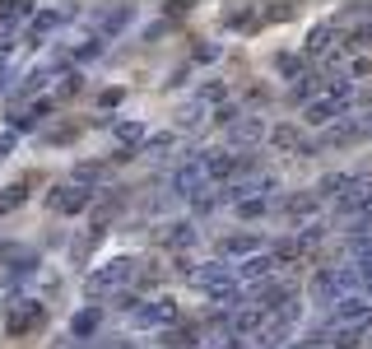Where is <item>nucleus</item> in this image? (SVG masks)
I'll use <instances>...</instances> for the list:
<instances>
[{
	"label": "nucleus",
	"instance_id": "1",
	"mask_svg": "<svg viewBox=\"0 0 372 349\" xmlns=\"http://www.w3.org/2000/svg\"><path fill=\"white\" fill-rule=\"evenodd\" d=\"M130 275H135V261L117 257V261H108L103 270H93V275H89V293H103V289H117V284H126Z\"/></svg>",
	"mask_w": 372,
	"mask_h": 349
},
{
	"label": "nucleus",
	"instance_id": "2",
	"mask_svg": "<svg viewBox=\"0 0 372 349\" xmlns=\"http://www.w3.org/2000/svg\"><path fill=\"white\" fill-rule=\"evenodd\" d=\"M205 177H210L205 163L201 159H191V163H182L177 172H172V191H177V196H196V191L205 186Z\"/></svg>",
	"mask_w": 372,
	"mask_h": 349
},
{
	"label": "nucleus",
	"instance_id": "3",
	"mask_svg": "<svg viewBox=\"0 0 372 349\" xmlns=\"http://www.w3.org/2000/svg\"><path fill=\"white\" fill-rule=\"evenodd\" d=\"M312 298H316V303H340V275L335 270L316 275V279H312Z\"/></svg>",
	"mask_w": 372,
	"mask_h": 349
},
{
	"label": "nucleus",
	"instance_id": "4",
	"mask_svg": "<svg viewBox=\"0 0 372 349\" xmlns=\"http://www.w3.org/2000/svg\"><path fill=\"white\" fill-rule=\"evenodd\" d=\"M177 317V307L172 303H144L135 307V326H158V321H172Z\"/></svg>",
	"mask_w": 372,
	"mask_h": 349
},
{
	"label": "nucleus",
	"instance_id": "5",
	"mask_svg": "<svg viewBox=\"0 0 372 349\" xmlns=\"http://www.w3.org/2000/svg\"><path fill=\"white\" fill-rule=\"evenodd\" d=\"M196 284L210 289V293H214V289H223V284H228V266H223V261H210V266H201V270H196Z\"/></svg>",
	"mask_w": 372,
	"mask_h": 349
},
{
	"label": "nucleus",
	"instance_id": "6",
	"mask_svg": "<svg viewBox=\"0 0 372 349\" xmlns=\"http://www.w3.org/2000/svg\"><path fill=\"white\" fill-rule=\"evenodd\" d=\"M84 200H89V191H84V186H65V191H56V196H51V205H56V210H84Z\"/></svg>",
	"mask_w": 372,
	"mask_h": 349
},
{
	"label": "nucleus",
	"instance_id": "7",
	"mask_svg": "<svg viewBox=\"0 0 372 349\" xmlns=\"http://www.w3.org/2000/svg\"><path fill=\"white\" fill-rule=\"evenodd\" d=\"M335 112H340V103H335V98H316V103L307 107V122H312V126H326V122H335Z\"/></svg>",
	"mask_w": 372,
	"mask_h": 349
},
{
	"label": "nucleus",
	"instance_id": "8",
	"mask_svg": "<svg viewBox=\"0 0 372 349\" xmlns=\"http://www.w3.org/2000/svg\"><path fill=\"white\" fill-rule=\"evenodd\" d=\"M270 266H275L270 257H251L247 266H242V275H247V279H261V275H270Z\"/></svg>",
	"mask_w": 372,
	"mask_h": 349
},
{
	"label": "nucleus",
	"instance_id": "9",
	"mask_svg": "<svg viewBox=\"0 0 372 349\" xmlns=\"http://www.w3.org/2000/svg\"><path fill=\"white\" fill-rule=\"evenodd\" d=\"M56 24H61V10H46V15H37V19H33V33L42 38V33H51Z\"/></svg>",
	"mask_w": 372,
	"mask_h": 349
},
{
	"label": "nucleus",
	"instance_id": "10",
	"mask_svg": "<svg viewBox=\"0 0 372 349\" xmlns=\"http://www.w3.org/2000/svg\"><path fill=\"white\" fill-rule=\"evenodd\" d=\"M256 136H261V122H242V126H232V140H237V145H251Z\"/></svg>",
	"mask_w": 372,
	"mask_h": 349
},
{
	"label": "nucleus",
	"instance_id": "11",
	"mask_svg": "<svg viewBox=\"0 0 372 349\" xmlns=\"http://www.w3.org/2000/svg\"><path fill=\"white\" fill-rule=\"evenodd\" d=\"M19 200H24V186H5V191H0V214H5V210H15Z\"/></svg>",
	"mask_w": 372,
	"mask_h": 349
},
{
	"label": "nucleus",
	"instance_id": "12",
	"mask_svg": "<svg viewBox=\"0 0 372 349\" xmlns=\"http://www.w3.org/2000/svg\"><path fill=\"white\" fill-rule=\"evenodd\" d=\"M256 326H261V317H256V312H242V317L232 321V331H237V335H247V331H256Z\"/></svg>",
	"mask_w": 372,
	"mask_h": 349
},
{
	"label": "nucleus",
	"instance_id": "13",
	"mask_svg": "<svg viewBox=\"0 0 372 349\" xmlns=\"http://www.w3.org/2000/svg\"><path fill=\"white\" fill-rule=\"evenodd\" d=\"M93 326H98V312H79L75 317V335H89Z\"/></svg>",
	"mask_w": 372,
	"mask_h": 349
},
{
	"label": "nucleus",
	"instance_id": "14",
	"mask_svg": "<svg viewBox=\"0 0 372 349\" xmlns=\"http://www.w3.org/2000/svg\"><path fill=\"white\" fill-rule=\"evenodd\" d=\"M191 345H196V335L191 331H177V335L168 331V349H191Z\"/></svg>",
	"mask_w": 372,
	"mask_h": 349
},
{
	"label": "nucleus",
	"instance_id": "15",
	"mask_svg": "<svg viewBox=\"0 0 372 349\" xmlns=\"http://www.w3.org/2000/svg\"><path fill=\"white\" fill-rule=\"evenodd\" d=\"M117 136H121V140H126V145H135V140H140V136H144V126H140V122H135V126L126 122V126H117Z\"/></svg>",
	"mask_w": 372,
	"mask_h": 349
},
{
	"label": "nucleus",
	"instance_id": "16",
	"mask_svg": "<svg viewBox=\"0 0 372 349\" xmlns=\"http://www.w3.org/2000/svg\"><path fill=\"white\" fill-rule=\"evenodd\" d=\"M191 238H196V233H191V224H177V233H168V243H177V247H186Z\"/></svg>",
	"mask_w": 372,
	"mask_h": 349
},
{
	"label": "nucleus",
	"instance_id": "17",
	"mask_svg": "<svg viewBox=\"0 0 372 349\" xmlns=\"http://www.w3.org/2000/svg\"><path fill=\"white\" fill-rule=\"evenodd\" d=\"M126 24H130V10H117V15H108V33L126 29Z\"/></svg>",
	"mask_w": 372,
	"mask_h": 349
},
{
	"label": "nucleus",
	"instance_id": "18",
	"mask_svg": "<svg viewBox=\"0 0 372 349\" xmlns=\"http://www.w3.org/2000/svg\"><path fill=\"white\" fill-rule=\"evenodd\" d=\"M330 47V29H316L312 33V51H326Z\"/></svg>",
	"mask_w": 372,
	"mask_h": 349
},
{
	"label": "nucleus",
	"instance_id": "19",
	"mask_svg": "<svg viewBox=\"0 0 372 349\" xmlns=\"http://www.w3.org/2000/svg\"><path fill=\"white\" fill-rule=\"evenodd\" d=\"M247 247H256V238H232L228 252H247Z\"/></svg>",
	"mask_w": 372,
	"mask_h": 349
}]
</instances>
